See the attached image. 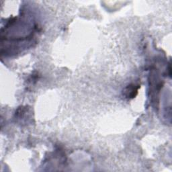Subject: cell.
<instances>
[{"mask_svg":"<svg viewBox=\"0 0 172 172\" xmlns=\"http://www.w3.org/2000/svg\"><path fill=\"white\" fill-rule=\"evenodd\" d=\"M135 86V85H132V86H130L126 89V92L128 94L127 97H128V98H133V97L135 96L134 92L136 93L138 90V88H136Z\"/></svg>","mask_w":172,"mask_h":172,"instance_id":"6da1fadb","label":"cell"}]
</instances>
